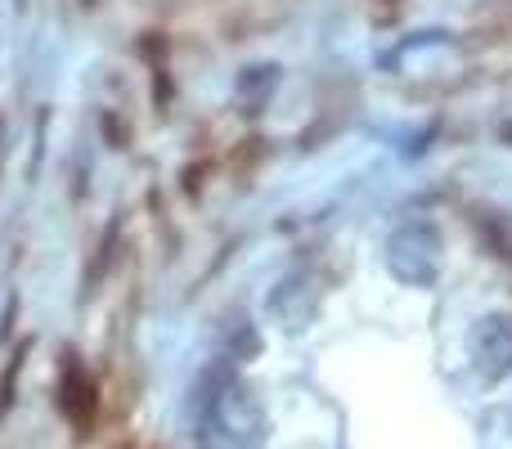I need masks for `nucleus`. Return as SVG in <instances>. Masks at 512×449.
Listing matches in <instances>:
<instances>
[{
  "label": "nucleus",
  "mask_w": 512,
  "mask_h": 449,
  "mask_svg": "<svg viewBox=\"0 0 512 449\" xmlns=\"http://www.w3.org/2000/svg\"><path fill=\"white\" fill-rule=\"evenodd\" d=\"M198 414H203V432L221 449H261L265 445V409L256 391L225 360L198 378L194 387Z\"/></svg>",
  "instance_id": "1"
},
{
  "label": "nucleus",
  "mask_w": 512,
  "mask_h": 449,
  "mask_svg": "<svg viewBox=\"0 0 512 449\" xmlns=\"http://www.w3.org/2000/svg\"><path fill=\"white\" fill-rule=\"evenodd\" d=\"M387 270L409 288H427L441 274V234L427 221H409L387 238Z\"/></svg>",
  "instance_id": "2"
},
{
  "label": "nucleus",
  "mask_w": 512,
  "mask_h": 449,
  "mask_svg": "<svg viewBox=\"0 0 512 449\" xmlns=\"http://www.w3.org/2000/svg\"><path fill=\"white\" fill-rule=\"evenodd\" d=\"M468 355L486 378H504L512 373V319L508 315H486L468 333Z\"/></svg>",
  "instance_id": "3"
},
{
  "label": "nucleus",
  "mask_w": 512,
  "mask_h": 449,
  "mask_svg": "<svg viewBox=\"0 0 512 449\" xmlns=\"http://www.w3.org/2000/svg\"><path fill=\"white\" fill-rule=\"evenodd\" d=\"M270 310H274V319H279L288 333H301V328L310 324V315H315V301H310V279H306V274L283 279L279 288L270 292Z\"/></svg>",
  "instance_id": "4"
},
{
  "label": "nucleus",
  "mask_w": 512,
  "mask_h": 449,
  "mask_svg": "<svg viewBox=\"0 0 512 449\" xmlns=\"http://www.w3.org/2000/svg\"><path fill=\"white\" fill-rule=\"evenodd\" d=\"M59 405H63V414L72 418V427H90V418H95V382H90V373L81 369V364L63 369Z\"/></svg>",
  "instance_id": "5"
}]
</instances>
